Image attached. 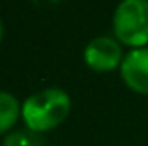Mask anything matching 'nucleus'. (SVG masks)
<instances>
[{"mask_svg":"<svg viewBox=\"0 0 148 146\" xmlns=\"http://www.w3.org/2000/svg\"><path fill=\"white\" fill-rule=\"evenodd\" d=\"M124 53H122V43L116 40L114 36H96L86 43L83 53L84 64L90 70L105 73V71H112L118 68L124 60Z\"/></svg>","mask_w":148,"mask_h":146,"instance_id":"obj_3","label":"nucleus"},{"mask_svg":"<svg viewBox=\"0 0 148 146\" xmlns=\"http://www.w3.org/2000/svg\"><path fill=\"white\" fill-rule=\"evenodd\" d=\"M21 105L23 103L11 92L0 90V137L11 133L21 120Z\"/></svg>","mask_w":148,"mask_h":146,"instance_id":"obj_5","label":"nucleus"},{"mask_svg":"<svg viewBox=\"0 0 148 146\" xmlns=\"http://www.w3.org/2000/svg\"><path fill=\"white\" fill-rule=\"evenodd\" d=\"M112 34L131 49L148 47V0H122L112 13Z\"/></svg>","mask_w":148,"mask_h":146,"instance_id":"obj_2","label":"nucleus"},{"mask_svg":"<svg viewBox=\"0 0 148 146\" xmlns=\"http://www.w3.org/2000/svg\"><path fill=\"white\" fill-rule=\"evenodd\" d=\"M120 77L130 90L148 96V47L131 49L120 64Z\"/></svg>","mask_w":148,"mask_h":146,"instance_id":"obj_4","label":"nucleus"},{"mask_svg":"<svg viewBox=\"0 0 148 146\" xmlns=\"http://www.w3.org/2000/svg\"><path fill=\"white\" fill-rule=\"evenodd\" d=\"M38 143V135L28 129H13L2 141V146H34Z\"/></svg>","mask_w":148,"mask_h":146,"instance_id":"obj_6","label":"nucleus"},{"mask_svg":"<svg viewBox=\"0 0 148 146\" xmlns=\"http://www.w3.org/2000/svg\"><path fill=\"white\" fill-rule=\"evenodd\" d=\"M71 111V98L56 86L34 92L21 105V120L28 131L41 135L53 131L68 118Z\"/></svg>","mask_w":148,"mask_h":146,"instance_id":"obj_1","label":"nucleus"},{"mask_svg":"<svg viewBox=\"0 0 148 146\" xmlns=\"http://www.w3.org/2000/svg\"><path fill=\"white\" fill-rule=\"evenodd\" d=\"M4 32H6V28H4V23H2V19H0V43H2V40H4Z\"/></svg>","mask_w":148,"mask_h":146,"instance_id":"obj_7","label":"nucleus"}]
</instances>
